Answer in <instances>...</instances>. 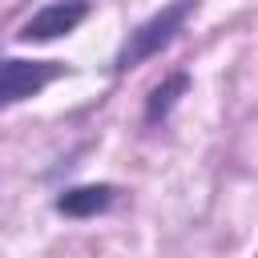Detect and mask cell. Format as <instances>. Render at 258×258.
<instances>
[{"instance_id":"obj_1","label":"cell","mask_w":258,"mask_h":258,"mask_svg":"<svg viewBox=\"0 0 258 258\" xmlns=\"http://www.w3.org/2000/svg\"><path fill=\"white\" fill-rule=\"evenodd\" d=\"M194 8H198V0H169V4L157 8L149 20H141V24L121 40V48H117V56H113V77H125L129 69H137V64H145L149 56H157L161 48H169V44L177 40V32L185 28V20L194 16Z\"/></svg>"},{"instance_id":"obj_2","label":"cell","mask_w":258,"mask_h":258,"mask_svg":"<svg viewBox=\"0 0 258 258\" xmlns=\"http://www.w3.org/2000/svg\"><path fill=\"white\" fill-rule=\"evenodd\" d=\"M64 73H69L64 60H24V56H8L4 69H0V101H4V109L20 105V101H28V97H36V93H44V89H48L52 81H60Z\"/></svg>"},{"instance_id":"obj_3","label":"cell","mask_w":258,"mask_h":258,"mask_svg":"<svg viewBox=\"0 0 258 258\" xmlns=\"http://www.w3.org/2000/svg\"><path fill=\"white\" fill-rule=\"evenodd\" d=\"M93 4L89 0H48L44 8H36L20 28H16V40L20 44H48V40H60L69 32H77L85 20H89Z\"/></svg>"},{"instance_id":"obj_4","label":"cell","mask_w":258,"mask_h":258,"mask_svg":"<svg viewBox=\"0 0 258 258\" xmlns=\"http://www.w3.org/2000/svg\"><path fill=\"white\" fill-rule=\"evenodd\" d=\"M113 202H117V185H109V181H89V185H69V189H60V194L52 198V210L64 214V218L85 222V218L105 214Z\"/></svg>"},{"instance_id":"obj_5","label":"cell","mask_w":258,"mask_h":258,"mask_svg":"<svg viewBox=\"0 0 258 258\" xmlns=\"http://www.w3.org/2000/svg\"><path fill=\"white\" fill-rule=\"evenodd\" d=\"M189 93V73H169V77H161V85H153L149 89V97H145V125H161L173 109H177V101Z\"/></svg>"}]
</instances>
